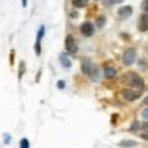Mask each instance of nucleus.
Listing matches in <instances>:
<instances>
[{
    "label": "nucleus",
    "mask_w": 148,
    "mask_h": 148,
    "mask_svg": "<svg viewBox=\"0 0 148 148\" xmlns=\"http://www.w3.org/2000/svg\"><path fill=\"white\" fill-rule=\"evenodd\" d=\"M120 82L125 85H130V86L136 88V89H140V90L145 86V82H143V79L135 72H128L126 74H123V75L121 77V79H120Z\"/></svg>",
    "instance_id": "nucleus-1"
},
{
    "label": "nucleus",
    "mask_w": 148,
    "mask_h": 148,
    "mask_svg": "<svg viewBox=\"0 0 148 148\" xmlns=\"http://www.w3.org/2000/svg\"><path fill=\"white\" fill-rule=\"evenodd\" d=\"M98 68L95 66L94 63L91 62V59L90 58H83L82 59V64H80V69H82V72L86 74V75H90V74L95 71V69Z\"/></svg>",
    "instance_id": "nucleus-2"
},
{
    "label": "nucleus",
    "mask_w": 148,
    "mask_h": 148,
    "mask_svg": "<svg viewBox=\"0 0 148 148\" xmlns=\"http://www.w3.org/2000/svg\"><path fill=\"white\" fill-rule=\"evenodd\" d=\"M136 61V49L135 48H127L123 52L122 56V62L126 66H131V64Z\"/></svg>",
    "instance_id": "nucleus-3"
},
{
    "label": "nucleus",
    "mask_w": 148,
    "mask_h": 148,
    "mask_svg": "<svg viewBox=\"0 0 148 148\" xmlns=\"http://www.w3.org/2000/svg\"><path fill=\"white\" fill-rule=\"evenodd\" d=\"M123 98L127 101H135L141 96V90H133V89H125L122 91Z\"/></svg>",
    "instance_id": "nucleus-4"
},
{
    "label": "nucleus",
    "mask_w": 148,
    "mask_h": 148,
    "mask_svg": "<svg viewBox=\"0 0 148 148\" xmlns=\"http://www.w3.org/2000/svg\"><path fill=\"white\" fill-rule=\"evenodd\" d=\"M66 48L69 53H77L78 52V45L75 42V40H74V37L72 35H68L67 38H66Z\"/></svg>",
    "instance_id": "nucleus-5"
},
{
    "label": "nucleus",
    "mask_w": 148,
    "mask_h": 148,
    "mask_svg": "<svg viewBox=\"0 0 148 148\" xmlns=\"http://www.w3.org/2000/svg\"><path fill=\"white\" fill-rule=\"evenodd\" d=\"M45 36V26H41L38 32H37V37H36V42H35V52L37 56L41 54V41L42 37Z\"/></svg>",
    "instance_id": "nucleus-6"
},
{
    "label": "nucleus",
    "mask_w": 148,
    "mask_h": 148,
    "mask_svg": "<svg viewBox=\"0 0 148 148\" xmlns=\"http://www.w3.org/2000/svg\"><path fill=\"white\" fill-rule=\"evenodd\" d=\"M80 32L84 36L86 37H90L92 34H94V25L91 24V22H83L80 25Z\"/></svg>",
    "instance_id": "nucleus-7"
},
{
    "label": "nucleus",
    "mask_w": 148,
    "mask_h": 148,
    "mask_svg": "<svg viewBox=\"0 0 148 148\" xmlns=\"http://www.w3.org/2000/svg\"><path fill=\"white\" fill-rule=\"evenodd\" d=\"M132 8L131 6H128V5H126V6H121L117 10V15H119V17L121 18V20H126V18H128L130 16L132 15Z\"/></svg>",
    "instance_id": "nucleus-8"
},
{
    "label": "nucleus",
    "mask_w": 148,
    "mask_h": 148,
    "mask_svg": "<svg viewBox=\"0 0 148 148\" xmlns=\"http://www.w3.org/2000/svg\"><path fill=\"white\" fill-rule=\"evenodd\" d=\"M138 30L141 32L148 31V12H143L138 20Z\"/></svg>",
    "instance_id": "nucleus-9"
},
{
    "label": "nucleus",
    "mask_w": 148,
    "mask_h": 148,
    "mask_svg": "<svg viewBox=\"0 0 148 148\" xmlns=\"http://www.w3.org/2000/svg\"><path fill=\"white\" fill-rule=\"evenodd\" d=\"M59 62L62 63V66L64 68H71L72 67V61L69 59V57L66 53H61V56H59Z\"/></svg>",
    "instance_id": "nucleus-10"
},
{
    "label": "nucleus",
    "mask_w": 148,
    "mask_h": 148,
    "mask_svg": "<svg viewBox=\"0 0 148 148\" xmlns=\"http://www.w3.org/2000/svg\"><path fill=\"white\" fill-rule=\"evenodd\" d=\"M119 146L122 148H135V147H137V142L132 141V140H125V141L120 142Z\"/></svg>",
    "instance_id": "nucleus-11"
},
{
    "label": "nucleus",
    "mask_w": 148,
    "mask_h": 148,
    "mask_svg": "<svg viewBox=\"0 0 148 148\" xmlns=\"http://www.w3.org/2000/svg\"><path fill=\"white\" fill-rule=\"evenodd\" d=\"M105 77L108 78V79H112V78L116 77V69L111 68V67H105Z\"/></svg>",
    "instance_id": "nucleus-12"
},
{
    "label": "nucleus",
    "mask_w": 148,
    "mask_h": 148,
    "mask_svg": "<svg viewBox=\"0 0 148 148\" xmlns=\"http://www.w3.org/2000/svg\"><path fill=\"white\" fill-rule=\"evenodd\" d=\"M88 1H89V0H73L72 4H73V6H75V8H84L88 5Z\"/></svg>",
    "instance_id": "nucleus-13"
},
{
    "label": "nucleus",
    "mask_w": 148,
    "mask_h": 148,
    "mask_svg": "<svg viewBox=\"0 0 148 148\" xmlns=\"http://www.w3.org/2000/svg\"><path fill=\"white\" fill-rule=\"evenodd\" d=\"M25 63L24 62H20V64H18V79H21L22 75H24V73H25Z\"/></svg>",
    "instance_id": "nucleus-14"
},
{
    "label": "nucleus",
    "mask_w": 148,
    "mask_h": 148,
    "mask_svg": "<svg viewBox=\"0 0 148 148\" xmlns=\"http://www.w3.org/2000/svg\"><path fill=\"white\" fill-rule=\"evenodd\" d=\"M20 148H30V142L27 138H22L20 141Z\"/></svg>",
    "instance_id": "nucleus-15"
},
{
    "label": "nucleus",
    "mask_w": 148,
    "mask_h": 148,
    "mask_svg": "<svg viewBox=\"0 0 148 148\" xmlns=\"http://www.w3.org/2000/svg\"><path fill=\"white\" fill-rule=\"evenodd\" d=\"M105 21H106L105 16H104V15H101V16H99L98 18H96V25H98L99 27H103V25L105 24Z\"/></svg>",
    "instance_id": "nucleus-16"
},
{
    "label": "nucleus",
    "mask_w": 148,
    "mask_h": 148,
    "mask_svg": "<svg viewBox=\"0 0 148 148\" xmlns=\"http://www.w3.org/2000/svg\"><path fill=\"white\" fill-rule=\"evenodd\" d=\"M140 128V122L138 121H133L131 127H130V131H137V130Z\"/></svg>",
    "instance_id": "nucleus-17"
},
{
    "label": "nucleus",
    "mask_w": 148,
    "mask_h": 148,
    "mask_svg": "<svg viewBox=\"0 0 148 148\" xmlns=\"http://www.w3.org/2000/svg\"><path fill=\"white\" fill-rule=\"evenodd\" d=\"M138 64H140V68H142V69H147L148 68V64H147V62L145 61V59H141V61L138 62Z\"/></svg>",
    "instance_id": "nucleus-18"
},
{
    "label": "nucleus",
    "mask_w": 148,
    "mask_h": 148,
    "mask_svg": "<svg viewBox=\"0 0 148 148\" xmlns=\"http://www.w3.org/2000/svg\"><path fill=\"white\" fill-rule=\"evenodd\" d=\"M57 88L58 89H64V88H66V83H64V80H58L57 82Z\"/></svg>",
    "instance_id": "nucleus-19"
},
{
    "label": "nucleus",
    "mask_w": 148,
    "mask_h": 148,
    "mask_svg": "<svg viewBox=\"0 0 148 148\" xmlns=\"http://www.w3.org/2000/svg\"><path fill=\"white\" fill-rule=\"evenodd\" d=\"M142 9L146 12H148V0H143L142 1Z\"/></svg>",
    "instance_id": "nucleus-20"
},
{
    "label": "nucleus",
    "mask_w": 148,
    "mask_h": 148,
    "mask_svg": "<svg viewBox=\"0 0 148 148\" xmlns=\"http://www.w3.org/2000/svg\"><path fill=\"white\" fill-rule=\"evenodd\" d=\"M10 140H11L10 135H9V133H5V136H4V143H5V145H9V143H10Z\"/></svg>",
    "instance_id": "nucleus-21"
},
{
    "label": "nucleus",
    "mask_w": 148,
    "mask_h": 148,
    "mask_svg": "<svg viewBox=\"0 0 148 148\" xmlns=\"http://www.w3.org/2000/svg\"><path fill=\"white\" fill-rule=\"evenodd\" d=\"M123 0H106L108 4H121Z\"/></svg>",
    "instance_id": "nucleus-22"
},
{
    "label": "nucleus",
    "mask_w": 148,
    "mask_h": 148,
    "mask_svg": "<svg viewBox=\"0 0 148 148\" xmlns=\"http://www.w3.org/2000/svg\"><path fill=\"white\" fill-rule=\"evenodd\" d=\"M142 117L146 119V120H148V108L142 111Z\"/></svg>",
    "instance_id": "nucleus-23"
},
{
    "label": "nucleus",
    "mask_w": 148,
    "mask_h": 148,
    "mask_svg": "<svg viewBox=\"0 0 148 148\" xmlns=\"http://www.w3.org/2000/svg\"><path fill=\"white\" fill-rule=\"evenodd\" d=\"M140 137L142 138V140H146V141H148V132H146V133H142V135H140Z\"/></svg>",
    "instance_id": "nucleus-24"
},
{
    "label": "nucleus",
    "mask_w": 148,
    "mask_h": 148,
    "mask_svg": "<svg viewBox=\"0 0 148 148\" xmlns=\"http://www.w3.org/2000/svg\"><path fill=\"white\" fill-rule=\"evenodd\" d=\"M71 17L77 18V17H78V12H77V11H72V12H71Z\"/></svg>",
    "instance_id": "nucleus-25"
},
{
    "label": "nucleus",
    "mask_w": 148,
    "mask_h": 148,
    "mask_svg": "<svg viewBox=\"0 0 148 148\" xmlns=\"http://www.w3.org/2000/svg\"><path fill=\"white\" fill-rule=\"evenodd\" d=\"M10 63L11 64L14 63V51H11V52H10Z\"/></svg>",
    "instance_id": "nucleus-26"
},
{
    "label": "nucleus",
    "mask_w": 148,
    "mask_h": 148,
    "mask_svg": "<svg viewBox=\"0 0 148 148\" xmlns=\"http://www.w3.org/2000/svg\"><path fill=\"white\" fill-rule=\"evenodd\" d=\"M142 128H143V130H148V122L143 123V125H142Z\"/></svg>",
    "instance_id": "nucleus-27"
},
{
    "label": "nucleus",
    "mask_w": 148,
    "mask_h": 148,
    "mask_svg": "<svg viewBox=\"0 0 148 148\" xmlns=\"http://www.w3.org/2000/svg\"><path fill=\"white\" fill-rule=\"evenodd\" d=\"M21 3H22V6H24V8L27 6V0H21Z\"/></svg>",
    "instance_id": "nucleus-28"
},
{
    "label": "nucleus",
    "mask_w": 148,
    "mask_h": 148,
    "mask_svg": "<svg viewBox=\"0 0 148 148\" xmlns=\"http://www.w3.org/2000/svg\"><path fill=\"white\" fill-rule=\"evenodd\" d=\"M143 104H146V105H148V96H147V98H146L145 100H143Z\"/></svg>",
    "instance_id": "nucleus-29"
}]
</instances>
